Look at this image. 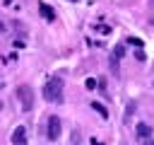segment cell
Listing matches in <instances>:
<instances>
[{
  "instance_id": "1",
  "label": "cell",
  "mask_w": 154,
  "mask_h": 145,
  "mask_svg": "<svg viewBox=\"0 0 154 145\" xmlns=\"http://www.w3.org/2000/svg\"><path fill=\"white\" fill-rule=\"evenodd\" d=\"M43 97L51 104H63L65 102V89H63V80L60 77H51L43 85Z\"/></svg>"
},
{
  "instance_id": "2",
  "label": "cell",
  "mask_w": 154,
  "mask_h": 145,
  "mask_svg": "<svg viewBox=\"0 0 154 145\" xmlns=\"http://www.w3.org/2000/svg\"><path fill=\"white\" fill-rule=\"evenodd\" d=\"M17 99H19V106H22L24 111H31V109H34V99H36L34 87H31V85H19V87H17Z\"/></svg>"
},
{
  "instance_id": "3",
  "label": "cell",
  "mask_w": 154,
  "mask_h": 145,
  "mask_svg": "<svg viewBox=\"0 0 154 145\" xmlns=\"http://www.w3.org/2000/svg\"><path fill=\"white\" fill-rule=\"evenodd\" d=\"M60 133H63V121H60L55 114H51V116H48V130H46L48 140H58Z\"/></svg>"
},
{
  "instance_id": "4",
  "label": "cell",
  "mask_w": 154,
  "mask_h": 145,
  "mask_svg": "<svg viewBox=\"0 0 154 145\" xmlns=\"http://www.w3.org/2000/svg\"><path fill=\"white\" fill-rule=\"evenodd\" d=\"M38 14H41L46 22H55V17H58V14H55V10H53L48 2H38Z\"/></svg>"
},
{
  "instance_id": "5",
  "label": "cell",
  "mask_w": 154,
  "mask_h": 145,
  "mask_svg": "<svg viewBox=\"0 0 154 145\" xmlns=\"http://www.w3.org/2000/svg\"><path fill=\"white\" fill-rule=\"evenodd\" d=\"M12 145H26V128L24 126H17L12 130Z\"/></svg>"
},
{
  "instance_id": "6",
  "label": "cell",
  "mask_w": 154,
  "mask_h": 145,
  "mask_svg": "<svg viewBox=\"0 0 154 145\" xmlns=\"http://www.w3.org/2000/svg\"><path fill=\"white\" fill-rule=\"evenodd\" d=\"M152 133H154V130H152V126H149V123H137V126H135V135H137L140 140L152 138Z\"/></svg>"
},
{
  "instance_id": "7",
  "label": "cell",
  "mask_w": 154,
  "mask_h": 145,
  "mask_svg": "<svg viewBox=\"0 0 154 145\" xmlns=\"http://www.w3.org/2000/svg\"><path fill=\"white\" fill-rule=\"evenodd\" d=\"M123 53H125V46H116V48H113V53H111V68H113V70H118V63H120Z\"/></svg>"
},
{
  "instance_id": "8",
  "label": "cell",
  "mask_w": 154,
  "mask_h": 145,
  "mask_svg": "<svg viewBox=\"0 0 154 145\" xmlns=\"http://www.w3.org/2000/svg\"><path fill=\"white\" fill-rule=\"evenodd\" d=\"M135 111H137V104H135V102H132V99H130V102H128V104H125V116H123V121H125V123H128V126H130V123H132V114H135Z\"/></svg>"
},
{
  "instance_id": "9",
  "label": "cell",
  "mask_w": 154,
  "mask_h": 145,
  "mask_svg": "<svg viewBox=\"0 0 154 145\" xmlns=\"http://www.w3.org/2000/svg\"><path fill=\"white\" fill-rule=\"evenodd\" d=\"M91 109H94V111H99V116H101V118H108V111H106V106H103L101 102H91Z\"/></svg>"
},
{
  "instance_id": "10",
  "label": "cell",
  "mask_w": 154,
  "mask_h": 145,
  "mask_svg": "<svg viewBox=\"0 0 154 145\" xmlns=\"http://www.w3.org/2000/svg\"><path fill=\"white\" fill-rule=\"evenodd\" d=\"M70 145H82V133L75 128L72 130V135H70Z\"/></svg>"
},
{
  "instance_id": "11",
  "label": "cell",
  "mask_w": 154,
  "mask_h": 145,
  "mask_svg": "<svg viewBox=\"0 0 154 145\" xmlns=\"http://www.w3.org/2000/svg\"><path fill=\"white\" fill-rule=\"evenodd\" d=\"M84 87H87V89H96V80H94V77H87Z\"/></svg>"
},
{
  "instance_id": "12",
  "label": "cell",
  "mask_w": 154,
  "mask_h": 145,
  "mask_svg": "<svg viewBox=\"0 0 154 145\" xmlns=\"http://www.w3.org/2000/svg\"><path fill=\"white\" fill-rule=\"evenodd\" d=\"M99 89H101L103 94L108 92V87H106V77H99Z\"/></svg>"
},
{
  "instance_id": "13",
  "label": "cell",
  "mask_w": 154,
  "mask_h": 145,
  "mask_svg": "<svg viewBox=\"0 0 154 145\" xmlns=\"http://www.w3.org/2000/svg\"><path fill=\"white\" fill-rule=\"evenodd\" d=\"M135 56H137V60H144V51H142V48H137V53H135Z\"/></svg>"
},
{
  "instance_id": "14",
  "label": "cell",
  "mask_w": 154,
  "mask_h": 145,
  "mask_svg": "<svg viewBox=\"0 0 154 145\" xmlns=\"http://www.w3.org/2000/svg\"><path fill=\"white\" fill-rule=\"evenodd\" d=\"M142 145H154V140H152V138H144V140H142Z\"/></svg>"
},
{
  "instance_id": "15",
  "label": "cell",
  "mask_w": 154,
  "mask_h": 145,
  "mask_svg": "<svg viewBox=\"0 0 154 145\" xmlns=\"http://www.w3.org/2000/svg\"><path fill=\"white\" fill-rule=\"evenodd\" d=\"M89 145H103V143H99L96 138H91V143H89Z\"/></svg>"
},
{
  "instance_id": "16",
  "label": "cell",
  "mask_w": 154,
  "mask_h": 145,
  "mask_svg": "<svg viewBox=\"0 0 154 145\" xmlns=\"http://www.w3.org/2000/svg\"><path fill=\"white\" fill-rule=\"evenodd\" d=\"M2 29H5V27H2V22H0V31H2Z\"/></svg>"
},
{
  "instance_id": "17",
  "label": "cell",
  "mask_w": 154,
  "mask_h": 145,
  "mask_svg": "<svg viewBox=\"0 0 154 145\" xmlns=\"http://www.w3.org/2000/svg\"><path fill=\"white\" fill-rule=\"evenodd\" d=\"M70 2H77V0H70Z\"/></svg>"
},
{
  "instance_id": "18",
  "label": "cell",
  "mask_w": 154,
  "mask_h": 145,
  "mask_svg": "<svg viewBox=\"0 0 154 145\" xmlns=\"http://www.w3.org/2000/svg\"><path fill=\"white\" fill-rule=\"evenodd\" d=\"M5 2H10V0H5Z\"/></svg>"
},
{
  "instance_id": "19",
  "label": "cell",
  "mask_w": 154,
  "mask_h": 145,
  "mask_svg": "<svg viewBox=\"0 0 154 145\" xmlns=\"http://www.w3.org/2000/svg\"><path fill=\"white\" fill-rule=\"evenodd\" d=\"M152 87H154V85H152Z\"/></svg>"
}]
</instances>
